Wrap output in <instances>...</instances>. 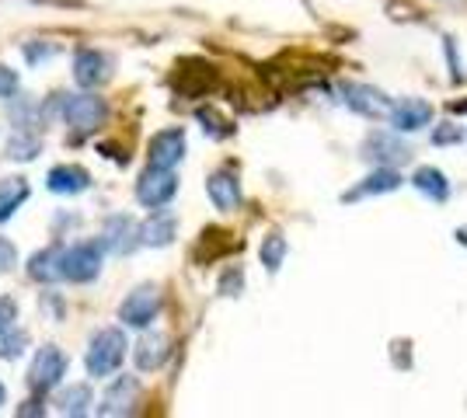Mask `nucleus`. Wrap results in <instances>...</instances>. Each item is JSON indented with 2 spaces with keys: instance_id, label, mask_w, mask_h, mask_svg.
I'll list each match as a JSON object with an SVG mask.
<instances>
[{
  "instance_id": "obj_27",
  "label": "nucleus",
  "mask_w": 467,
  "mask_h": 418,
  "mask_svg": "<svg viewBox=\"0 0 467 418\" xmlns=\"http://www.w3.org/2000/svg\"><path fill=\"white\" fill-rule=\"evenodd\" d=\"M18 265V251L7 238H0V272H11Z\"/></svg>"
},
{
  "instance_id": "obj_11",
  "label": "nucleus",
  "mask_w": 467,
  "mask_h": 418,
  "mask_svg": "<svg viewBox=\"0 0 467 418\" xmlns=\"http://www.w3.org/2000/svg\"><path fill=\"white\" fill-rule=\"evenodd\" d=\"M150 168H175L185 158V133L182 129H164L150 139Z\"/></svg>"
},
{
  "instance_id": "obj_15",
  "label": "nucleus",
  "mask_w": 467,
  "mask_h": 418,
  "mask_svg": "<svg viewBox=\"0 0 467 418\" xmlns=\"http://www.w3.org/2000/svg\"><path fill=\"white\" fill-rule=\"evenodd\" d=\"M49 192H57V196H74V192H84L88 185H91V175L78 168V164H57L53 171H49Z\"/></svg>"
},
{
  "instance_id": "obj_28",
  "label": "nucleus",
  "mask_w": 467,
  "mask_h": 418,
  "mask_svg": "<svg viewBox=\"0 0 467 418\" xmlns=\"http://www.w3.org/2000/svg\"><path fill=\"white\" fill-rule=\"evenodd\" d=\"M15 91H18V74L7 70V66H0V98H11Z\"/></svg>"
},
{
  "instance_id": "obj_7",
  "label": "nucleus",
  "mask_w": 467,
  "mask_h": 418,
  "mask_svg": "<svg viewBox=\"0 0 467 418\" xmlns=\"http://www.w3.org/2000/svg\"><path fill=\"white\" fill-rule=\"evenodd\" d=\"M388 119L394 126V133H419V129H426L429 122H432V108L422 98H401L390 101Z\"/></svg>"
},
{
  "instance_id": "obj_24",
  "label": "nucleus",
  "mask_w": 467,
  "mask_h": 418,
  "mask_svg": "<svg viewBox=\"0 0 467 418\" xmlns=\"http://www.w3.org/2000/svg\"><path fill=\"white\" fill-rule=\"evenodd\" d=\"M88 404H91V391H88L84 383H78V387H70V391L59 398V412H63V415H84Z\"/></svg>"
},
{
  "instance_id": "obj_10",
  "label": "nucleus",
  "mask_w": 467,
  "mask_h": 418,
  "mask_svg": "<svg viewBox=\"0 0 467 418\" xmlns=\"http://www.w3.org/2000/svg\"><path fill=\"white\" fill-rule=\"evenodd\" d=\"M363 158L377 160V164H384V168H394V164H409L411 147L401 143L398 137H390V133H373V137H367V143H363Z\"/></svg>"
},
{
  "instance_id": "obj_2",
  "label": "nucleus",
  "mask_w": 467,
  "mask_h": 418,
  "mask_svg": "<svg viewBox=\"0 0 467 418\" xmlns=\"http://www.w3.org/2000/svg\"><path fill=\"white\" fill-rule=\"evenodd\" d=\"M178 192V178L171 168H147L137 181V199L147 206V209H161L175 199Z\"/></svg>"
},
{
  "instance_id": "obj_5",
  "label": "nucleus",
  "mask_w": 467,
  "mask_h": 418,
  "mask_svg": "<svg viewBox=\"0 0 467 418\" xmlns=\"http://www.w3.org/2000/svg\"><path fill=\"white\" fill-rule=\"evenodd\" d=\"M161 314V290L157 286H137L130 297L122 300V307H119V318L126 321L130 328H147L150 321Z\"/></svg>"
},
{
  "instance_id": "obj_26",
  "label": "nucleus",
  "mask_w": 467,
  "mask_h": 418,
  "mask_svg": "<svg viewBox=\"0 0 467 418\" xmlns=\"http://www.w3.org/2000/svg\"><path fill=\"white\" fill-rule=\"evenodd\" d=\"M15 321H18V303L11 297H0V331L15 328Z\"/></svg>"
},
{
  "instance_id": "obj_22",
  "label": "nucleus",
  "mask_w": 467,
  "mask_h": 418,
  "mask_svg": "<svg viewBox=\"0 0 467 418\" xmlns=\"http://www.w3.org/2000/svg\"><path fill=\"white\" fill-rule=\"evenodd\" d=\"M39 147H42V139L36 137V133H28L25 126H18V133H15L11 143H7V158L11 160H32V158H39Z\"/></svg>"
},
{
  "instance_id": "obj_16",
  "label": "nucleus",
  "mask_w": 467,
  "mask_h": 418,
  "mask_svg": "<svg viewBox=\"0 0 467 418\" xmlns=\"http://www.w3.org/2000/svg\"><path fill=\"white\" fill-rule=\"evenodd\" d=\"M394 189H401V175L394 171V168H377L373 175L359 181L356 189H352L349 196H342V199H363V196H384V192H394Z\"/></svg>"
},
{
  "instance_id": "obj_14",
  "label": "nucleus",
  "mask_w": 467,
  "mask_h": 418,
  "mask_svg": "<svg viewBox=\"0 0 467 418\" xmlns=\"http://www.w3.org/2000/svg\"><path fill=\"white\" fill-rule=\"evenodd\" d=\"M206 192H210V199H213L216 209H223V213H234V209L241 206V185H237V178H234L231 171H216V175H210Z\"/></svg>"
},
{
  "instance_id": "obj_21",
  "label": "nucleus",
  "mask_w": 467,
  "mask_h": 418,
  "mask_svg": "<svg viewBox=\"0 0 467 418\" xmlns=\"http://www.w3.org/2000/svg\"><path fill=\"white\" fill-rule=\"evenodd\" d=\"M25 199H28V181L18 178V175L15 178H0V223L15 217V209Z\"/></svg>"
},
{
  "instance_id": "obj_9",
  "label": "nucleus",
  "mask_w": 467,
  "mask_h": 418,
  "mask_svg": "<svg viewBox=\"0 0 467 418\" xmlns=\"http://www.w3.org/2000/svg\"><path fill=\"white\" fill-rule=\"evenodd\" d=\"M140 404V380L119 377L98 404V415H133Z\"/></svg>"
},
{
  "instance_id": "obj_17",
  "label": "nucleus",
  "mask_w": 467,
  "mask_h": 418,
  "mask_svg": "<svg viewBox=\"0 0 467 418\" xmlns=\"http://www.w3.org/2000/svg\"><path fill=\"white\" fill-rule=\"evenodd\" d=\"M28 276L36 282H57L63 276V251L59 248H46L39 255L28 259Z\"/></svg>"
},
{
  "instance_id": "obj_1",
  "label": "nucleus",
  "mask_w": 467,
  "mask_h": 418,
  "mask_svg": "<svg viewBox=\"0 0 467 418\" xmlns=\"http://www.w3.org/2000/svg\"><path fill=\"white\" fill-rule=\"evenodd\" d=\"M126 335L119 328H101L95 339H91V349H88V373L91 377H109L116 373L126 359Z\"/></svg>"
},
{
  "instance_id": "obj_30",
  "label": "nucleus",
  "mask_w": 467,
  "mask_h": 418,
  "mask_svg": "<svg viewBox=\"0 0 467 418\" xmlns=\"http://www.w3.org/2000/svg\"><path fill=\"white\" fill-rule=\"evenodd\" d=\"M231 286H234V293H237V290H241V272H234V276H227V279H223V286H220V290H223V293H227V297H231Z\"/></svg>"
},
{
  "instance_id": "obj_29",
  "label": "nucleus",
  "mask_w": 467,
  "mask_h": 418,
  "mask_svg": "<svg viewBox=\"0 0 467 418\" xmlns=\"http://www.w3.org/2000/svg\"><path fill=\"white\" fill-rule=\"evenodd\" d=\"M436 143H457V139H461V129H457V126H447V129H436Z\"/></svg>"
},
{
  "instance_id": "obj_8",
  "label": "nucleus",
  "mask_w": 467,
  "mask_h": 418,
  "mask_svg": "<svg viewBox=\"0 0 467 418\" xmlns=\"http://www.w3.org/2000/svg\"><path fill=\"white\" fill-rule=\"evenodd\" d=\"M342 95H346V105L356 108L359 116H367V119H388L390 98L384 91H377L370 84H346Z\"/></svg>"
},
{
  "instance_id": "obj_6",
  "label": "nucleus",
  "mask_w": 467,
  "mask_h": 418,
  "mask_svg": "<svg viewBox=\"0 0 467 418\" xmlns=\"http://www.w3.org/2000/svg\"><path fill=\"white\" fill-rule=\"evenodd\" d=\"M101 272V244H74L70 251H63V276L70 282H91Z\"/></svg>"
},
{
  "instance_id": "obj_12",
  "label": "nucleus",
  "mask_w": 467,
  "mask_h": 418,
  "mask_svg": "<svg viewBox=\"0 0 467 418\" xmlns=\"http://www.w3.org/2000/svg\"><path fill=\"white\" fill-rule=\"evenodd\" d=\"M74 77L84 87H98V84H105L112 77V60L105 53H98V49H84L74 60Z\"/></svg>"
},
{
  "instance_id": "obj_19",
  "label": "nucleus",
  "mask_w": 467,
  "mask_h": 418,
  "mask_svg": "<svg viewBox=\"0 0 467 418\" xmlns=\"http://www.w3.org/2000/svg\"><path fill=\"white\" fill-rule=\"evenodd\" d=\"M168 335H143L137 345V366L147 373V370H157V366H164V359H168Z\"/></svg>"
},
{
  "instance_id": "obj_20",
  "label": "nucleus",
  "mask_w": 467,
  "mask_h": 418,
  "mask_svg": "<svg viewBox=\"0 0 467 418\" xmlns=\"http://www.w3.org/2000/svg\"><path fill=\"white\" fill-rule=\"evenodd\" d=\"M411 185H415L422 196H429L432 202H443L450 196V181L440 168H419V171L411 175Z\"/></svg>"
},
{
  "instance_id": "obj_18",
  "label": "nucleus",
  "mask_w": 467,
  "mask_h": 418,
  "mask_svg": "<svg viewBox=\"0 0 467 418\" xmlns=\"http://www.w3.org/2000/svg\"><path fill=\"white\" fill-rule=\"evenodd\" d=\"M175 219L168 217V213H157L150 217L147 223H140V244H150V248H164V244H171L175 240Z\"/></svg>"
},
{
  "instance_id": "obj_31",
  "label": "nucleus",
  "mask_w": 467,
  "mask_h": 418,
  "mask_svg": "<svg viewBox=\"0 0 467 418\" xmlns=\"http://www.w3.org/2000/svg\"><path fill=\"white\" fill-rule=\"evenodd\" d=\"M4 398H7V391H4V383H0V404H4Z\"/></svg>"
},
{
  "instance_id": "obj_13",
  "label": "nucleus",
  "mask_w": 467,
  "mask_h": 418,
  "mask_svg": "<svg viewBox=\"0 0 467 418\" xmlns=\"http://www.w3.org/2000/svg\"><path fill=\"white\" fill-rule=\"evenodd\" d=\"M101 244H105L112 255H130V251L140 244V227L130 217H112L109 223H105Z\"/></svg>"
},
{
  "instance_id": "obj_4",
  "label": "nucleus",
  "mask_w": 467,
  "mask_h": 418,
  "mask_svg": "<svg viewBox=\"0 0 467 418\" xmlns=\"http://www.w3.org/2000/svg\"><path fill=\"white\" fill-rule=\"evenodd\" d=\"M105 116H109V105L101 98H95V95H78V98H67V105H63V119H67V126L74 129V133H95L98 126L105 122Z\"/></svg>"
},
{
  "instance_id": "obj_23",
  "label": "nucleus",
  "mask_w": 467,
  "mask_h": 418,
  "mask_svg": "<svg viewBox=\"0 0 467 418\" xmlns=\"http://www.w3.org/2000/svg\"><path fill=\"white\" fill-rule=\"evenodd\" d=\"M262 265L269 269V272H279V265L286 259V238L283 234H269V238L262 240Z\"/></svg>"
},
{
  "instance_id": "obj_25",
  "label": "nucleus",
  "mask_w": 467,
  "mask_h": 418,
  "mask_svg": "<svg viewBox=\"0 0 467 418\" xmlns=\"http://www.w3.org/2000/svg\"><path fill=\"white\" fill-rule=\"evenodd\" d=\"M28 345V335L18 331V328H7V331H0V356L4 359H15L21 356V349Z\"/></svg>"
},
{
  "instance_id": "obj_3",
  "label": "nucleus",
  "mask_w": 467,
  "mask_h": 418,
  "mask_svg": "<svg viewBox=\"0 0 467 418\" xmlns=\"http://www.w3.org/2000/svg\"><path fill=\"white\" fill-rule=\"evenodd\" d=\"M63 373H67V356L59 352L57 345H42L36 359H32V366H28V387L36 394H46L63 380Z\"/></svg>"
}]
</instances>
